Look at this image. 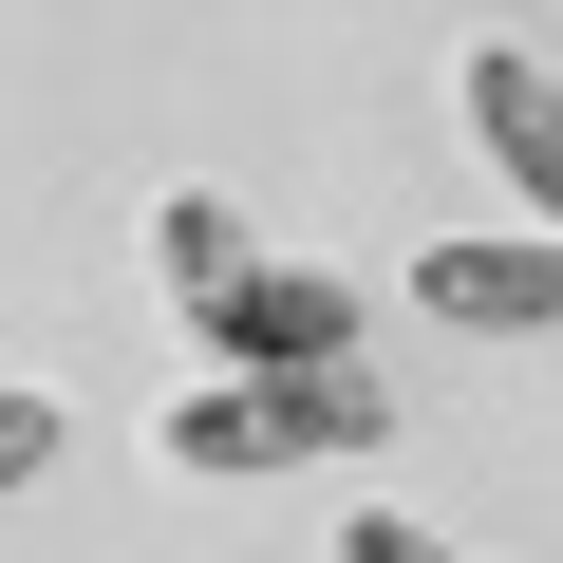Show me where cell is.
I'll use <instances>...</instances> for the list:
<instances>
[{
  "mask_svg": "<svg viewBox=\"0 0 563 563\" xmlns=\"http://www.w3.org/2000/svg\"><path fill=\"white\" fill-rule=\"evenodd\" d=\"M470 132H488V169L563 225V76H544V57H507V38H470Z\"/></svg>",
  "mask_w": 563,
  "mask_h": 563,
  "instance_id": "277c9868",
  "label": "cell"
},
{
  "mask_svg": "<svg viewBox=\"0 0 563 563\" xmlns=\"http://www.w3.org/2000/svg\"><path fill=\"white\" fill-rule=\"evenodd\" d=\"M413 301L470 320V339H544V320H563V225H544V244H432Z\"/></svg>",
  "mask_w": 563,
  "mask_h": 563,
  "instance_id": "3957f363",
  "label": "cell"
},
{
  "mask_svg": "<svg viewBox=\"0 0 563 563\" xmlns=\"http://www.w3.org/2000/svg\"><path fill=\"white\" fill-rule=\"evenodd\" d=\"M57 470V395H20V376H0V488H38Z\"/></svg>",
  "mask_w": 563,
  "mask_h": 563,
  "instance_id": "8992f818",
  "label": "cell"
},
{
  "mask_svg": "<svg viewBox=\"0 0 563 563\" xmlns=\"http://www.w3.org/2000/svg\"><path fill=\"white\" fill-rule=\"evenodd\" d=\"M151 451H169L188 488H225V470H301V451H376V376H357V357H320V376H207V395L151 413Z\"/></svg>",
  "mask_w": 563,
  "mask_h": 563,
  "instance_id": "6da1fadb",
  "label": "cell"
},
{
  "mask_svg": "<svg viewBox=\"0 0 563 563\" xmlns=\"http://www.w3.org/2000/svg\"><path fill=\"white\" fill-rule=\"evenodd\" d=\"M151 282H169V301H225V282H244V207L225 188H169L151 207Z\"/></svg>",
  "mask_w": 563,
  "mask_h": 563,
  "instance_id": "5b68a950",
  "label": "cell"
},
{
  "mask_svg": "<svg viewBox=\"0 0 563 563\" xmlns=\"http://www.w3.org/2000/svg\"><path fill=\"white\" fill-rule=\"evenodd\" d=\"M339 563H432V544H413L395 507H357V526H339Z\"/></svg>",
  "mask_w": 563,
  "mask_h": 563,
  "instance_id": "52a82bcc",
  "label": "cell"
},
{
  "mask_svg": "<svg viewBox=\"0 0 563 563\" xmlns=\"http://www.w3.org/2000/svg\"><path fill=\"white\" fill-rule=\"evenodd\" d=\"M188 339H207L225 376H320V357L357 339V282H320V263H244L225 301H188Z\"/></svg>",
  "mask_w": 563,
  "mask_h": 563,
  "instance_id": "7a4b0ae2",
  "label": "cell"
}]
</instances>
